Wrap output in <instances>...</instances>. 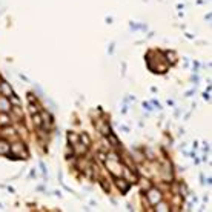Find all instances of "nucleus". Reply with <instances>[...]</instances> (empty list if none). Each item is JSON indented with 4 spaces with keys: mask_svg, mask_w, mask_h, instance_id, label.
Returning <instances> with one entry per match:
<instances>
[{
    "mask_svg": "<svg viewBox=\"0 0 212 212\" xmlns=\"http://www.w3.org/2000/svg\"><path fill=\"white\" fill-rule=\"evenodd\" d=\"M0 94L5 95V97H11L12 89H11V86L8 85L6 82H2V83H0Z\"/></svg>",
    "mask_w": 212,
    "mask_h": 212,
    "instance_id": "obj_7",
    "label": "nucleus"
},
{
    "mask_svg": "<svg viewBox=\"0 0 212 212\" xmlns=\"http://www.w3.org/2000/svg\"><path fill=\"white\" fill-rule=\"evenodd\" d=\"M11 155L14 157V158H20V157H28V152H26V148H25V145L23 143H14V145H11Z\"/></svg>",
    "mask_w": 212,
    "mask_h": 212,
    "instance_id": "obj_1",
    "label": "nucleus"
},
{
    "mask_svg": "<svg viewBox=\"0 0 212 212\" xmlns=\"http://www.w3.org/2000/svg\"><path fill=\"white\" fill-rule=\"evenodd\" d=\"M11 120H12V117H9L8 112H0V126L11 125Z\"/></svg>",
    "mask_w": 212,
    "mask_h": 212,
    "instance_id": "obj_8",
    "label": "nucleus"
},
{
    "mask_svg": "<svg viewBox=\"0 0 212 212\" xmlns=\"http://www.w3.org/2000/svg\"><path fill=\"white\" fill-rule=\"evenodd\" d=\"M2 138L8 140V138H15L17 137V131L14 128H11V125H6V126H2V132H0Z\"/></svg>",
    "mask_w": 212,
    "mask_h": 212,
    "instance_id": "obj_3",
    "label": "nucleus"
},
{
    "mask_svg": "<svg viewBox=\"0 0 212 212\" xmlns=\"http://www.w3.org/2000/svg\"><path fill=\"white\" fill-rule=\"evenodd\" d=\"M32 115V123H34V126L36 128H42L43 125V120H42V115H40V112H36V114H31Z\"/></svg>",
    "mask_w": 212,
    "mask_h": 212,
    "instance_id": "obj_9",
    "label": "nucleus"
},
{
    "mask_svg": "<svg viewBox=\"0 0 212 212\" xmlns=\"http://www.w3.org/2000/svg\"><path fill=\"white\" fill-rule=\"evenodd\" d=\"M9 151H11V145H9V141L5 140V138H0V154L8 155Z\"/></svg>",
    "mask_w": 212,
    "mask_h": 212,
    "instance_id": "obj_6",
    "label": "nucleus"
},
{
    "mask_svg": "<svg viewBox=\"0 0 212 212\" xmlns=\"http://www.w3.org/2000/svg\"><path fill=\"white\" fill-rule=\"evenodd\" d=\"M154 206H155V211H169V206H168L166 203H163L162 200H160L158 203H155Z\"/></svg>",
    "mask_w": 212,
    "mask_h": 212,
    "instance_id": "obj_13",
    "label": "nucleus"
},
{
    "mask_svg": "<svg viewBox=\"0 0 212 212\" xmlns=\"http://www.w3.org/2000/svg\"><path fill=\"white\" fill-rule=\"evenodd\" d=\"M79 141L85 146H91V138L88 137V134H80L79 135Z\"/></svg>",
    "mask_w": 212,
    "mask_h": 212,
    "instance_id": "obj_11",
    "label": "nucleus"
},
{
    "mask_svg": "<svg viewBox=\"0 0 212 212\" xmlns=\"http://www.w3.org/2000/svg\"><path fill=\"white\" fill-rule=\"evenodd\" d=\"M109 141L112 143V146H114V148H120V143H119V140H117V138H115V137H114L111 132H109Z\"/></svg>",
    "mask_w": 212,
    "mask_h": 212,
    "instance_id": "obj_14",
    "label": "nucleus"
},
{
    "mask_svg": "<svg viewBox=\"0 0 212 212\" xmlns=\"http://www.w3.org/2000/svg\"><path fill=\"white\" fill-rule=\"evenodd\" d=\"M162 198H163L162 191H158V189H155V188H149V189H148V200H149V203H151L152 206H154L155 203H158Z\"/></svg>",
    "mask_w": 212,
    "mask_h": 212,
    "instance_id": "obj_2",
    "label": "nucleus"
},
{
    "mask_svg": "<svg viewBox=\"0 0 212 212\" xmlns=\"http://www.w3.org/2000/svg\"><path fill=\"white\" fill-rule=\"evenodd\" d=\"M11 102L8 97L5 95H0V112H9L11 111Z\"/></svg>",
    "mask_w": 212,
    "mask_h": 212,
    "instance_id": "obj_4",
    "label": "nucleus"
},
{
    "mask_svg": "<svg viewBox=\"0 0 212 212\" xmlns=\"http://www.w3.org/2000/svg\"><path fill=\"white\" fill-rule=\"evenodd\" d=\"M11 112H12L19 120H25V117H23V111L20 109V106H11Z\"/></svg>",
    "mask_w": 212,
    "mask_h": 212,
    "instance_id": "obj_10",
    "label": "nucleus"
},
{
    "mask_svg": "<svg viewBox=\"0 0 212 212\" xmlns=\"http://www.w3.org/2000/svg\"><path fill=\"white\" fill-rule=\"evenodd\" d=\"M114 180H115V184L119 186V189H120L122 192H126L128 189H129V184H131V183H129L128 180H125V178H120V177H117V175L114 177Z\"/></svg>",
    "mask_w": 212,
    "mask_h": 212,
    "instance_id": "obj_5",
    "label": "nucleus"
},
{
    "mask_svg": "<svg viewBox=\"0 0 212 212\" xmlns=\"http://www.w3.org/2000/svg\"><path fill=\"white\" fill-rule=\"evenodd\" d=\"M68 141L72 143V145L79 143V135H77L76 132H68Z\"/></svg>",
    "mask_w": 212,
    "mask_h": 212,
    "instance_id": "obj_12",
    "label": "nucleus"
},
{
    "mask_svg": "<svg viewBox=\"0 0 212 212\" xmlns=\"http://www.w3.org/2000/svg\"><path fill=\"white\" fill-rule=\"evenodd\" d=\"M28 97H29V102H31V103H34V102H37V98H34V95H32V94H29Z\"/></svg>",
    "mask_w": 212,
    "mask_h": 212,
    "instance_id": "obj_17",
    "label": "nucleus"
},
{
    "mask_svg": "<svg viewBox=\"0 0 212 212\" xmlns=\"http://www.w3.org/2000/svg\"><path fill=\"white\" fill-rule=\"evenodd\" d=\"M100 131H102V134H103V135H109V132H111V129H109V125H108V123H105L103 126L100 128Z\"/></svg>",
    "mask_w": 212,
    "mask_h": 212,
    "instance_id": "obj_15",
    "label": "nucleus"
},
{
    "mask_svg": "<svg viewBox=\"0 0 212 212\" xmlns=\"http://www.w3.org/2000/svg\"><path fill=\"white\" fill-rule=\"evenodd\" d=\"M28 108H29V112H31V114H36V112H39V108H37L34 103H29V106H28Z\"/></svg>",
    "mask_w": 212,
    "mask_h": 212,
    "instance_id": "obj_16",
    "label": "nucleus"
}]
</instances>
